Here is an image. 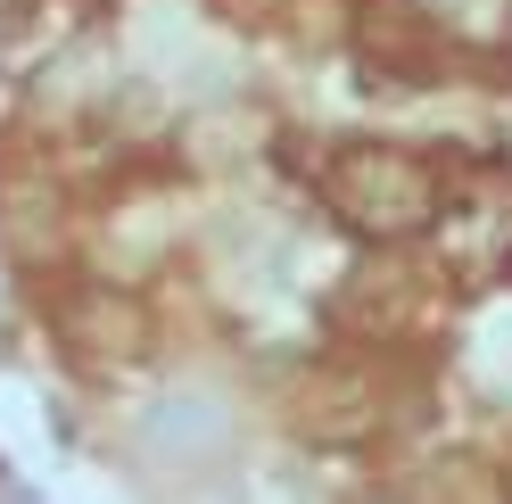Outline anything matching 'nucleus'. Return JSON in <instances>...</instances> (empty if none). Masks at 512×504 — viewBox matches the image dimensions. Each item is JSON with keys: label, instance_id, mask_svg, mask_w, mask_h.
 <instances>
[{"label": "nucleus", "instance_id": "1", "mask_svg": "<svg viewBox=\"0 0 512 504\" xmlns=\"http://www.w3.org/2000/svg\"><path fill=\"white\" fill-rule=\"evenodd\" d=\"M323 199L364 240H413V232L438 224V174L413 149H380V141H356V149L331 157Z\"/></svg>", "mask_w": 512, "mask_h": 504}, {"label": "nucleus", "instance_id": "2", "mask_svg": "<svg viewBox=\"0 0 512 504\" xmlns=\"http://www.w3.org/2000/svg\"><path fill=\"white\" fill-rule=\"evenodd\" d=\"M356 42H364V58H372V75H389V83H430V75L446 67L438 25L413 9V0H364Z\"/></svg>", "mask_w": 512, "mask_h": 504}]
</instances>
